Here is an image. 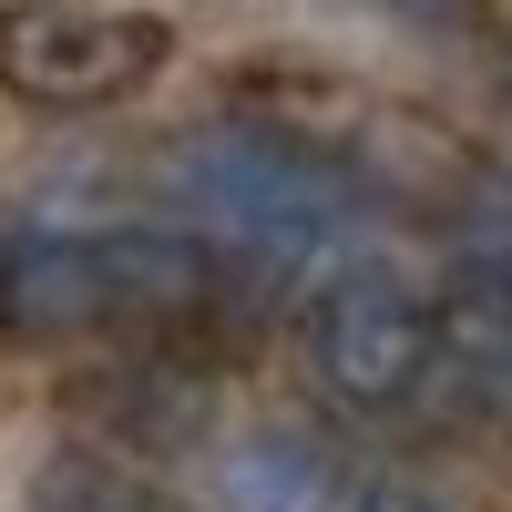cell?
Masks as SVG:
<instances>
[{"label":"cell","mask_w":512,"mask_h":512,"mask_svg":"<svg viewBox=\"0 0 512 512\" xmlns=\"http://www.w3.org/2000/svg\"><path fill=\"white\" fill-rule=\"evenodd\" d=\"M164 195H175V226H195L226 267H256V277H338V256L359 246L369 226V185L349 175L338 154L297 144V134H267V123H205L164 154Z\"/></svg>","instance_id":"1"},{"label":"cell","mask_w":512,"mask_h":512,"mask_svg":"<svg viewBox=\"0 0 512 512\" xmlns=\"http://www.w3.org/2000/svg\"><path fill=\"white\" fill-rule=\"evenodd\" d=\"M175 62L164 11H113V0H0V93L41 113H103L134 103Z\"/></svg>","instance_id":"2"},{"label":"cell","mask_w":512,"mask_h":512,"mask_svg":"<svg viewBox=\"0 0 512 512\" xmlns=\"http://www.w3.org/2000/svg\"><path fill=\"white\" fill-rule=\"evenodd\" d=\"M308 369L338 410L390 420L410 400H431L441 379V308L410 297L390 267H338L308 308Z\"/></svg>","instance_id":"3"},{"label":"cell","mask_w":512,"mask_h":512,"mask_svg":"<svg viewBox=\"0 0 512 512\" xmlns=\"http://www.w3.org/2000/svg\"><path fill=\"white\" fill-rule=\"evenodd\" d=\"M0 328L11 338H93V328H113L103 236H62V226L0 236Z\"/></svg>","instance_id":"4"},{"label":"cell","mask_w":512,"mask_h":512,"mask_svg":"<svg viewBox=\"0 0 512 512\" xmlns=\"http://www.w3.org/2000/svg\"><path fill=\"white\" fill-rule=\"evenodd\" d=\"M205 502L216 512H349V461L297 420H256V431L216 441L205 461Z\"/></svg>","instance_id":"5"},{"label":"cell","mask_w":512,"mask_h":512,"mask_svg":"<svg viewBox=\"0 0 512 512\" xmlns=\"http://www.w3.org/2000/svg\"><path fill=\"white\" fill-rule=\"evenodd\" d=\"M103 256H113V318H134V328L175 338L195 318H216V297H226V256L195 226H103Z\"/></svg>","instance_id":"6"},{"label":"cell","mask_w":512,"mask_h":512,"mask_svg":"<svg viewBox=\"0 0 512 512\" xmlns=\"http://www.w3.org/2000/svg\"><path fill=\"white\" fill-rule=\"evenodd\" d=\"M103 410H113V431H123V451H134V461H164V451H195V441H205V420H216V379L164 349V359L113 369Z\"/></svg>","instance_id":"7"},{"label":"cell","mask_w":512,"mask_h":512,"mask_svg":"<svg viewBox=\"0 0 512 512\" xmlns=\"http://www.w3.org/2000/svg\"><path fill=\"white\" fill-rule=\"evenodd\" d=\"M441 246L461 287L482 297H512V175H492V164H472L451 195H441Z\"/></svg>","instance_id":"8"},{"label":"cell","mask_w":512,"mask_h":512,"mask_svg":"<svg viewBox=\"0 0 512 512\" xmlns=\"http://www.w3.org/2000/svg\"><path fill=\"white\" fill-rule=\"evenodd\" d=\"M31 512H164V492L144 482V461H134V451L62 441V451L31 472Z\"/></svg>","instance_id":"9"},{"label":"cell","mask_w":512,"mask_h":512,"mask_svg":"<svg viewBox=\"0 0 512 512\" xmlns=\"http://www.w3.org/2000/svg\"><path fill=\"white\" fill-rule=\"evenodd\" d=\"M349 512H451V502H441L431 482H369V492H359Z\"/></svg>","instance_id":"10"},{"label":"cell","mask_w":512,"mask_h":512,"mask_svg":"<svg viewBox=\"0 0 512 512\" xmlns=\"http://www.w3.org/2000/svg\"><path fill=\"white\" fill-rule=\"evenodd\" d=\"M390 11H410V21H461L472 0H390Z\"/></svg>","instance_id":"11"},{"label":"cell","mask_w":512,"mask_h":512,"mask_svg":"<svg viewBox=\"0 0 512 512\" xmlns=\"http://www.w3.org/2000/svg\"><path fill=\"white\" fill-rule=\"evenodd\" d=\"M492 31H502V52H512V0H492Z\"/></svg>","instance_id":"12"}]
</instances>
